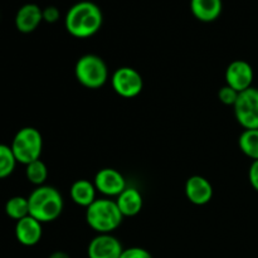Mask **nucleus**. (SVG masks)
<instances>
[{"label": "nucleus", "instance_id": "nucleus-1", "mask_svg": "<svg viewBox=\"0 0 258 258\" xmlns=\"http://www.w3.org/2000/svg\"><path fill=\"white\" fill-rule=\"evenodd\" d=\"M103 14L101 8L90 0H82L68 9L64 17V28L72 37L78 39L93 37L101 29Z\"/></svg>", "mask_w": 258, "mask_h": 258}, {"label": "nucleus", "instance_id": "nucleus-2", "mask_svg": "<svg viewBox=\"0 0 258 258\" xmlns=\"http://www.w3.org/2000/svg\"><path fill=\"white\" fill-rule=\"evenodd\" d=\"M29 216L40 223H50L58 219L64 208V201L58 189L50 185L37 186L28 197Z\"/></svg>", "mask_w": 258, "mask_h": 258}, {"label": "nucleus", "instance_id": "nucleus-3", "mask_svg": "<svg viewBox=\"0 0 258 258\" xmlns=\"http://www.w3.org/2000/svg\"><path fill=\"white\" fill-rule=\"evenodd\" d=\"M123 216L116 201L110 198H97L86 208V222L97 234L112 233L121 226Z\"/></svg>", "mask_w": 258, "mask_h": 258}, {"label": "nucleus", "instance_id": "nucleus-4", "mask_svg": "<svg viewBox=\"0 0 258 258\" xmlns=\"http://www.w3.org/2000/svg\"><path fill=\"white\" fill-rule=\"evenodd\" d=\"M75 76L83 87L98 90L108 81V68L100 55L88 53L78 58L76 62Z\"/></svg>", "mask_w": 258, "mask_h": 258}, {"label": "nucleus", "instance_id": "nucleus-5", "mask_svg": "<svg viewBox=\"0 0 258 258\" xmlns=\"http://www.w3.org/2000/svg\"><path fill=\"white\" fill-rule=\"evenodd\" d=\"M10 148L18 163L28 165L40 159L43 151V136L38 128L25 126L15 134Z\"/></svg>", "mask_w": 258, "mask_h": 258}, {"label": "nucleus", "instance_id": "nucleus-6", "mask_svg": "<svg viewBox=\"0 0 258 258\" xmlns=\"http://www.w3.org/2000/svg\"><path fill=\"white\" fill-rule=\"evenodd\" d=\"M233 110L237 122L244 130L258 128V88L252 86L239 93Z\"/></svg>", "mask_w": 258, "mask_h": 258}, {"label": "nucleus", "instance_id": "nucleus-7", "mask_svg": "<svg viewBox=\"0 0 258 258\" xmlns=\"http://www.w3.org/2000/svg\"><path fill=\"white\" fill-rule=\"evenodd\" d=\"M111 86L120 97L134 98L143 91L144 80L135 68L120 67L111 76Z\"/></svg>", "mask_w": 258, "mask_h": 258}, {"label": "nucleus", "instance_id": "nucleus-8", "mask_svg": "<svg viewBox=\"0 0 258 258\" xmlns=\"http://www.w3.org/2000/svg\"><path fill=\"white\" fill-rule=\"evenodd\" d=\"M253 78V68L247 60L243 59H236L229 63L224 73L226 85L239 93L252 87Z\"/></svg>", "mask_w": 258, "mask_h": 258}, {"label": "nucleus", "instance_id": "nucleus-9", "mask_svg": "<svg viewBox=\"0 0 258 258\" xmlns=\"http://www.w3.org/2000/svg\"><path fill=\"white\" fill-rule=\"evenodd\" d=\"M93 184L98 193L108 198H112V197L117 198L127 188L122 174L113 168H103L98 170L93 179Z\"/></svg>", "mask_w": 258, "mask_h": 258}, {"label": "nucleus", "instance_id": "nucleus-10", "mask_svg": "<svg viewBox=\"0 0 258 258\" xmlns=\"http://www.w3.org/2000/svg\"><path fill=\"white\" fill-rule=\"evenodd\" d=\"M123 247L112 233H101L93 237L87 247L88 258H120Z\"/></svg>", "mask_w": 258, "mask_h": 258}, {"label": "nucleus", "instance_id": "nucleus-11", "mask_svg": "<svg viewBox=\"0 0 258 258\" xmlns=\"http://www.w3.org/2000/svg\"><path fill=\"white\" fill-rule=\"evenodd\" d=\"M185 197L194 206H206L213 198V185L207 178L202 175H193L188 178L184 186Z\"/></svg>", "mask_w": 258, "mask_h": 258}, {"label": "nucleus", "instance_id": "nucleus-12", "mask_svg": "<svg viewBox=\"0 0 258 258\" xmlns=\"http://www.w3.org/2000/svg\"><path fill=\"white\" fill-rule=\"evenodd\" d=\"M15 238L20 244L25 247H33L38 244L43 236V223L33 218L32 216H27L15 223L14 228Z\"/></svg>", "mask_w": 258, "mask_h": 258}, {"label": "nucleus", "instance_id": "nucleus-13", "mask_svg": "<svg viewBox=\"0 0 258 258\" xmlns=\"http://www.w3.org/2000/svg\"><path fill=\"white\" fill-rule=\"evenodd\" d=\"M43 22V9L34 3H28L20 7L15 14V28L23 34L34 32Z\"/></svg>", "mask_w": 258, "mask_h": 258}, {"label": "nucleus", "instance_id": "nucleus-14", "mask_svg": "<svg viewBox=\"0 0 258 258\" xmlns=\"http://www.w3.org/2000/svg\"><path fill=\"white\" fill-rule=\"evenodd\" d=\"M222 10H223L222 0H190V12L199 22H214L221 17Z\"/></svg>", "mask_w": 258, "mask_h": 258}, {"label": "nucleus", "instance_id": "nucleus-15", "mask_svg": "<svg viewBox=\"0 0 258 258\" xmlns=\"http://www.w3.org/2000/svg\"><path fill=\"white\" fill-rule=\"evenodd\" d=\"M116 204L125 217H135L141 212L144 206V199L140 190L134 186H127L120 196L116 198Z\"/></svg>", "mask_w": 258, "mask_h": 258}, {"label": "nucleus", "instance_id": "nucleus-16", "mask_svg": "<svg viewBox=\"0 0 258 258\" xmlns=\"http://www.w3.org/2000/svg\"><path fill=\"white\" fill-rule=\"evenodd\" d=\"M96 193H97V189L93 181L87 180V179L76 180L70 189V196L73 203L83 208H88L97 199Z\"/></svg>", "mask_w": 258, "mask_h": 258}, {"label": "nucleus", "instance_id": "nucleus-17", "mask_svg": "<svg viewBox=\"0 0 258 258\" xmlns=\"http://www.w3.org/2000/svg\"><path fill=\"white\" fill-rule=\"evenodd\" d=\"M238 146L247 158L258 160V128L243 130L238 138Z\"/></svg>", "mask_w": 258, "mask_h": 258}, {"label": "nucleus", "instance_id": "nucleus-18", "mask_svg": "<svg viewBox=\"0 0 258 258\" xmlns=\"http://www.w3.org/2000/svg\"><path fill=\"white\" fill-rule=\"evenodd\" d=\"M5 213L9 218L14 219V221H20V219L25 218L29 216V202L28 198L22 196H15L8 199L5 203Z\"/></svg>", "mask_w": 258, "mask_h": 258}, {"label": "nucleus", "instance_id": "nucleus-19", "mask_svg": "<svg viewBox=\"0 0 258 258\" xmlns=\"http://www.w3.org/2000/svg\"><path fill=\"white\" fill-rule=\"evenodd\" d=\"M25 176L28 181L35 186L45 185L48 179V168L44 161L35 160L33 163L25 165Z\"/></svg>", "mask_w": 258, "mask_h": 258}, {"label": "nucleus", "instance_id": "nucleus-20", "mask_svg": "<svg viewBox=\"0 0 258 258\" xmlns=\"http://www.w3.org/2000/svg\"><path fill=\"white\" fill-rule=\"evenodd\" d=\"M18 161L12 148L5 144H0V179H5L15 170Z\"/></svg>", "mask_w": 258, "mask_h": 258}, {"label": "nucleus", "instance_id": "nucleus-21", "mask_svg": "<svg viewBox=\"0 0 258 258\" xmlns=\"http://www.w3.org/2000/svg\"><path fill=\"white\" fill-rule=\"evenodd\" d=\"M238 96L239 92H237L236 90H233V88L229 87V86L227 85H224L223 87L219 88L218 91V100L226 106H232V107H233V106L236 105Z\"/></svg>", "mask_w": 258, "mask_h": 258}, {"label": "nucleus", "instance_id": "nucleus-22", "mask_svg": "<svg viewBox=\"0 0 258 258\" xmlns=\"http://www.w3.org/2000/svg\"><path fill=\"white\" fill-rule=\"evenodd\" d=\"M120 258H153V256L148 249L143 247H130V248H123Z\"/></svg>", "mask_w": 258, "mask_h": 258}, {"label": "nucleus", "instance_id": "nucleus-23", "mask_svg": "<svg viewBox=\"0 0 258 258\" xmlns=\"http://www.w3.org/2000/svg\"><path fill=\"white\" fill-rule=\"evenodd\" d=\"M59 18L60 12L58 8L50 5V7H47L43 9V22L49 23V24H54V23H57L58 20H59Z\"/></svg>", "mask_w": 258, "mask_h": 258}, {"label": "nucleus", "instance_id": "nucleus-24", "mask_svg": "<svg viewBox=\"0 0 258 258\" xmlns=\"http://www.w3.org/2000/svg\"><path fill=\"white\" fill-rule=\"evenodd\" d=\"M248 180L252 188L258 193V160L252 161L248 170Z\"/></svg>", "mask_w": 258, "mask_h": 258}, {"label": "nucleus", "instance_id": "nucleus-25", "mask_svg": "<svg viewBox=\"0 0 258 258\" xmlns=\"http://www.w3.org/2000/svg\"><path fill=\"white\" fill-rule=\"evenodd\" d=\"M48 258H71V256L63 251H55L53 253H50Z\"/></svg>", "mask_w": 258, "mask_h": 258}]
</instances>
